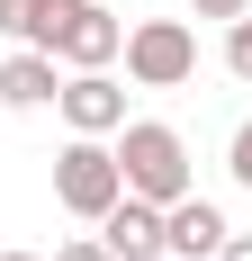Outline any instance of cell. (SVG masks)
<instances>
[{"instance_id": "5b68a950", "label": "cell", "mask_w": 252, "mask_h": 261, "mask_svg": "<svg viewBox=\"0 0 252 261\" xmlns=\"http://www.w3.org/2000/svg\"><path fill=\"white\" fill-rule=\"evenodd\" d=\"M54 108H63L72 135H117V126H126V90H117L108 72H72L63 90H54Z\"/></svg>"}, {"instance_id": "9a60e30c", "label": "cell", "mask_w": 252, "mask_h": 261, "mask_svg": "<svg viewBox=\"0 0 252 261\" xmlns=\"http://www.w3.org/2000/svg\"><path fill=\"white\" fill-rule=\"evenodd\" d=\"M0 261H36V252H0Z\"/></svg>"}, {"instance_id": "ba28073f", "label": "cell", "mask_w": 252, "mask_h": 261, "mask_svg": "<svg viewBox=\"0 0 252 261\" xmlns=\"http://www.w3.org/2000/svg\"><path fill=\"white\" fill-rule=\"evenodd\" d=\"M63 81H54V54L45 45H18L9 63H0V108H45Z\"/></svg>"}, {"instance_id": "30bf717a", "label": "cell", "mask_w": 252, "mask_h": 261, "mask_svg": "<svg viewBox=\"0 0 252 261\" xmlns=\"http://www.w3.org/2000/svg\"><path fill=\"white\" fill-rule=\"evenodd\" d=\"M225 72H234V81H252V18H234V27H225Z\"/></svg>"}, {"instance_id": "52a82bcc", "label": "cell", "mask_w": 252, "mask_h": 261, "mask_svg": "<svg viewBox=\"0 0 252 261\" xmlns=\"http://www.w3.org/2000/svg\"><path fill=\"white\" fill-rule=\"evenodd\" d=\"M162 234H171L180 261H216V243H225L234 225H225V207H216V198H198V189H189V198H171V207H162Z\"/></svg>"}, {"instance_id": "3957f363", "label": "cell", "mask_w": 252, "mask_h": 261, "mask_svg": "<svg viewBox=\"0 0 252 261\" xmlns=\"http://www.w3.org/2000/svg\"><path fill=\"white\" fill-rule=\"evenodd\" d=\"M189 72H198V36H189V18H144V27H126V81L180 90Z\"/></svg>"}, {"instance_id": "6da1fadb", "label": "cell", "mask_w": 252, "mask_h": 261, "mask_svg": "<svg viewBox=\"0 0 252 261\" xmlns=\"http://www.w3.org/2000/svg\"><path fill=\"white\" fill-rule=\"evenodd\" d=\"M117 171H126V198H153V207L189 198V144H180V126H162V117L117 126Z\"/></svg>"}, {"instance_id": "5bb4252c", "label": "cell", "mask_w": 252, "mask_h": 261, "mask_svg": "<svg viewBox=\"0 0 252 261\" xmlns=\"http://www.w3.org/2000/svg\"><path fill=\"white\" fill-rule=\"evenodd\" d=\"M216 261H252V234H225V243H216Z\"/></svg>"}, {"instance_id": "4fadbf2b", "label": "cell", "mask_w": 252, "mask_h": 261, "mask_svg": "<svg viewBox=\"0 0 252 261\" xmlns=\"http://www.w3.org/2000/svg\"><path fill=\"white\" fill-rule=\"evenodd\" d=\"M189 9H198V18H225V27H234V18L252 9V0H189Z\"/></svg>"}, {"instance_id": "8fae6325", "label": "cell", "mask_w": 252, "mask_h": 261, "mask_svg": "<svg viewBox=\"0 0 252 261\" xmlns=\"http://www.w3.org/2000/svg\"><path fill=\"white\" fill-rule=\"evenodd\" d=\"M225 171H234V180L252 189V126H234V153H225Z\"/></svg>"}, {"instance_id": "7a4b0ae2", "label": "cell", "mask_w": 252, "mask_h": 261, "mask_svg": "<svg viewBox=\"0 0 252 261\" xmlns=\"http://www.w3.org/2000/svg\"><path fill=\"white\" fill-rule=\"evenodd\" d=\"M54 198L72 216H90L99 225L108 207L126 198V171H117V144H99V135H72L63 153H54Z\"/></svg>"}, {"instance_id": "9c48e42d", "label": "cell", "mask_w": 252, "mask_h": 261, "mask_svg": "<svg viewBox=\"0 0 252 261\" xmlns=\"http://www.w3.org/2000/svg\"><path fill=\"white\" fill-rule=\"evenodd\" d=\"M0 36L45 45V36H54V0H0Z\"/></svg>"}, {"instance_id": "7c38bea8", "label": "cell", "mask_w": 252, "mask_h": 261, "mask_svg": "<svg viewBox=\"0 0 252 261\" xmlns=\"http://www.w3.org/2000/svg\"><path fill=\"white\" fill-rule=\"evenodd\" d=\"M54 261H117V252H108L99 234H81V243H63V252H54Z\"/></svg>"}, {"instance_id": "277c9868", "label": "cell", "mask_w": 252, "mask_h": 261, "mask_svg": "<svg viewBox=\"0 0 252 261\" xmlns=\"http://www.w3.org/2000/svg\"><path fill=\"white\" fill-rule=\"evenodd\" d=\"M54 63H72V72H108L126 54V27L108 18L99 0H54V36H45Z\"/></svg>"}, {"instance_id": "8992f818", "label": "cell", "mask_w": 252, "mask_h": 261, "mask_svg": "<svg viewBox=\"0 0 252 261\" xmlns=\"http://www.w3.org/2000/svg\"><path fill=\"white\" fill-rule=\"evenodd\" d=\"M99 243L117 261H162L171 252V234H162V207H153V198H117V207L99 216Z\"/></svg>"}]
</instances>
